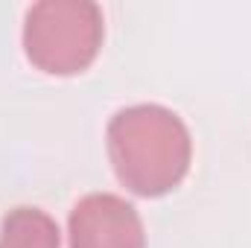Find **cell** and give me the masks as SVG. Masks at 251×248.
I'll use <instances>...</instances> for the list:
<instances>
[{
  "mask_svg": "<svg viewBox=\"0 0 251 248\" xmlns=\"http://www.w3.org/2000/svg\"><path fill=\"white\" fill-rule=\"evenodd\" d=\"M108 155L131 193L164 196L187 175L190 131L164 105H131L108 123Z\"/></svg>",
  "mask_w": 251,
  "mask_h": 248,
  "instance_id": "6da1fadb",
  "label": "cell"
},
{
  "mask_svg": "<svg viewBox=\"0 0 251 248\" xmlns=\"http://www.w3.org/2000/svg\"><path fill=\"white\" fill-rule=\"evenodd\" d=\"M102 44V9L91 0H41L26 12L24 50L47 73L70 76L97 59Z\"/></svg>",
  "mask_w": 251,
  "mask_h": 248,
  "instance_id": "7a4b0ae2",
  "label": "cell"
},
{
  "mask_svg": "<svg viewBox=\"0 0 251 248\" xmlns=\"http://www.w3.org/2000/svg\"><path fill=\"white\" fill-rule=\"evenodd\" d=\"M70 248H146L137 210L114 193H91L70 210Z\"/></svg>",
  "mask_w": 251,
  "mask_h": 248,
  "instance_id": "3957f363",
  "label": "cell"
},
{
  "mask_svg": "<svg viewBox=\"0 0 251 248\" xmlns=\"http://www.w3.org/2000/svg\"><path fill=\"white\" fill-rule=\"evenodd\" d=\"M0 248H59V228L38 207H15L3 219Z\"/></svg>",
  "mask_w": 251,
  "mask_h": 248,
  "instance_id": "277c9868",
  "label": "cell"
}]
</instances>
